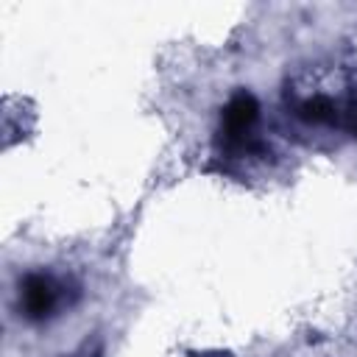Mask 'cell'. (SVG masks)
I'll list each match as a JSON object with an SVG mask.
<instances>
[{"label": "cell", "mask_w": 357, "mask_h": 357, "mask_svg": "<svg viewBox=\"0 0 357 357\" xmlns=\"http://www.w3.org/2000/svg\"><path fill=\"white\" fill-rule=\"evenodd\" d=\"M259 117V103L251 92L240 89L229 98L220 114V148L226 153H251L259 151V142L254 137V126Z\"/></svg>", "instance_id": "cell-1"}, {"label": "cell", "mask_w": 357, "mask_h": 357, "mask_svg": "<svg viewBox=\"0 0 357 357\" xmlns=\"http://www.w3.org/2000/svg\"><path fill=\"white\" fill-rule=\"evenodd\" d=\"M61 304V287L47 273H28L20 282V312L28 321L50 318Z\"/></svg>", "instance_id": "cell-2"}, {"label": "cell", "mask_w": 357, "mask_h": 357, "mask_svg": "<svg viewBox=\"0 0 357 357\" xmlns=\"http://www.w3.org/2000/svg\"><path fill=\"white\" fill-rule=\"evenodd\" d=\"M301 120H310V123H337V106L329 100V98H307L304 103H298V112H296Z\"/></svg>", "instance_id": "cell-3"}, {"label": "cell", "mask_w": 357, "mask_h": 357, "mask_svg": "<svg viewBox=\"0 0 357 357\" xmlns=\"http://www.w3.org/2000/svg\"><path fill=\"white\" fill-rule=\"evenodd\" d=\"M346 128L357 137V103H351V106H349V112H346Z\"/></svg>", "instance_id": "cell-4"}]
</instances>
